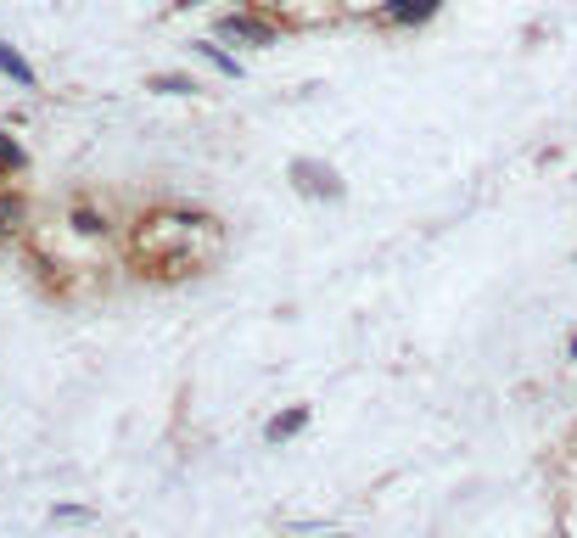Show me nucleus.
<instances>
[{
	"instance_id": "obj_1",
	"label": "nucleus",
	"mask_w": 577,
	"mask_h": 538,
	"mask_svg": "<svg viewBox=\"0 0 577 538\" xmlns=\"http://www.w3.org/2000/svg\"><path fill=\"white\" fill-rule=\"evenodd\" d=\"M225 253V236L213 219H191V213H174V219H152V225L135 230V258L152 264L157 275H185L197 264H213Z\"/></svg>"
}]
</instances>
